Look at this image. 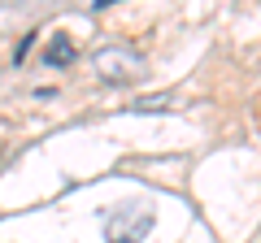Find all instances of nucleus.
Instances as JSON below:
<instances>
[{"label": "nucleus", "mask_w": 261, "mask_h": 243, "mask_svg": "<svg viewBox=\"0 0 261 243\" xmlns=\"http://www.w3.org/2000/svg\"><path fill=\"white\" fill-rule=\"evenodd\" d=\"M152 230V213L135 204H122L105 217V243H140Z\"/></svg>", "instance_id": "f257e3e1"}, {"label": "nucleus", "mask_w": 261, "mask_h": 243, "mask_svg": "<svg viewBox=\"0 0 261 243\" xmlns=\"http://www.w3.org/2000/svg\"><path fill=\"white\" fill-rule=\"evenodd\" d=\"M96 70H100L105 83H130L135 74H144V56L126 44H109L96 52Z\"/></svg>", "instance_id": "f03ea898"}, {"label": "nucleus", "mask_w": 261, "mask_h": 243, "mask_svg": "<svg viewBox=\"0 0 261 243\" xmlns=\"http://www.w3.org/2000/svg\"><path fill=\"white\" fill-rule=\"evenodd\" d=\"M44 61L48 66H70V61H74V39L70 35H53L48 48H44Z\"/></svg>", "instance_id": "7ed1b4c3"}, {"label": "nucleus", "mask_w": 261, "mask_h": 243, "mask_svg": "<svg viewBox=\"0 0 261 243\" xmlns=\"http://www.w3.org/2000/svg\"><path fill=\"white\" fill-rule=\"evenodd\" d=\"M170 96H144V100H135V113H166Z\"/></svg>", "instance_id": "20e7f679"}, {"label": "nucleus", "mask_w": 261, "mask_h": 243, "mask_svg": "<svg viewBox=\"0 0 261 243\" xmlns=\"http://www.w3.org/2000/svg\"><path fill=\"white\" fill-rule=\"evenodd\" d=\"M105 5H113V0H96V9H105Z\"/></svg>", "instance_id": "39448f33"}]
</instances>
